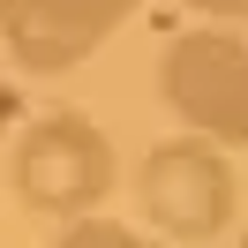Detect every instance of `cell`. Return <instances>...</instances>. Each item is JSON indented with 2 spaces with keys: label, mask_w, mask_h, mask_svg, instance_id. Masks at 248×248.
Instances as JSON below:
<instances>
[{
  "label": "cell",
  "mask_w": 248,
  "mask_h": 248,
  "mask_svg": "<svg viewBox=\"0 0 248 248\" xmlns=\"http://www.w3.org/2000/svg\"><path fill=\"white\" fill-rule=\"evenodd\" d=\"M136 203H143V226L166 233V241H218L233 226V203H241V181L226 166V143L211 136H166L143 151L136 173Z\"/></svg>",
  "instance_id": "obj_2"
},
{
  "label": "cell",
  "mask_w": 248,
  "mask_h": 248,
  "mask_svg": "<svg viewBox=\"0 0 248 248\" xmlns=\"http://www.w3.org/2000/svg\"><path fill=\"white\" fill-rule=\"evenodd\" d=\"M0 61H8V53H0Z\"/></svg>",
  "instance_id": "obj_8"
},
{
  "label": "cell",
  "mask_w": 248,
  "mask_h": 248,
  "mask_svg": "<svg viewBox=\"0 0 248 248\" xmlns=\"http://www.w3.org/2000/svg\"><path fill=\"white\" fill-rule=\"evenodd\" d=\"M8 188H16L23 211L38 218H91L106 211V196L121 188V158H113V136L83 113H38L16 136V158H8Z\"/></svg>",
  "instance_id": "obj_1"
},
{
  "label": "cell",
  "mask_w": 248,
  "mask_h": 248,
  "mask_svg": "<svg viewBox=\"0 0 248 248\" xmlns=\"http://www.w3.org/2000/svg\"><path fill=\"white\" fill-rule=\"evenodd\" d=\"M46 248H181V241H166V233H136V226H121V218H68L61 233H53Z\"/></svg>",
  "instance_id": "obj_5"
},
{
  "label": "cell",
  "mask_w": 248,
  "mask_h": 248,
  "mask_svg": "<svg viewBox=\"0 0 248 248\" xmlns=\"http://www.w3.org/2000/svg\"><path fill=\"white\" fill-rule=\"evenodd\" d=\"M143 0H0V53L23 76L83 68Z\"/></svg>",
  "instance_id": "obj_4"
},
{
  "label": "cell",
  "mask_w": 248,
  "mask_h": 248,
  "mask_svg": "<svg viewBox=\"0 0 248 248\" xmlns=\"http://www.w3.org/2000/svg\"><path fill=\"white\" fill-rule=\"evenodd\" d=\"M158 98L188 136L248 151V38L241 31H181L158 53Z\"/></svg>",
  "instance_id": "obj_3"
},
{
  "label": "cell",
  "mask_w": 248,
  "mask_h": 248,
  "mask_svg": "<svg viewBox=\"0 0 248 248\" xmlns=\"http://www.w3.org/2000/svg\"><path fill=\"white\" fill-rule=\"evenodd\" d=\"M181 8H196L211 23H248V0H181Z\"/></svg>",
  "instance_id": "obj_6"
},
{
  "label": "cell",
  "mask_w": 248,
  "mask_h": 248,
  "mask_svg": "<svg viewBox=\"0 0 248 248\" xmlns=\"http://www.w3.org/2000/svg\"><path fill=\"white\" fill-rule=\"evenodd\" d=\"M233 248H248V233H233Z\"/></svg>",
  "instance_id": "obj_7"
}]
</instances>
